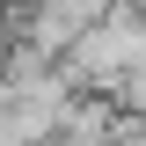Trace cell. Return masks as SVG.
Masks as SVG:
<instances>
[{
    "label": "cell",
    "mask_w": 146,
    "mask_h": 146,
    "mask_svg": "<svg viewBox=\"0 0 146 146\" xmlns=\"http://www.w3.org/2000/svg\"><path fill=\"white\" fill-rule=\"evenodd\" d=\"M110 124H117V110L102 95H73L66 117H58V131H51V146H110Z\"/></svg>",
    "instance_id": "1"
},
{
    "label": "cell",
    "mask_w": 146,
    "mask_h": 146,
    "mask_svg": "<svg viewBox=\"0 0 146 146\" xmlns=\"http://www.w3.org/2000/svg\"><path fill=\"white\" fill-rule=\"evenodd\" d=\"M110 146H146V117H124V110H117V124H110Z\"/></svg>",
    "instance_id": "2"
},
{
    "label": "cell",
    "mask_w": 146,
    "mask_h": 146,
    "mask_svg": "<svg viewBox=\"0 0 146 146\" xmlns=\"http://www.w3.org/2000/svg\"><path fill=\"white\" fill-rule=\"evenodd\" d=\"M7 7H44V0H7Z\"/></svg>",
    "instance_id": "3"
}]
</instances>
